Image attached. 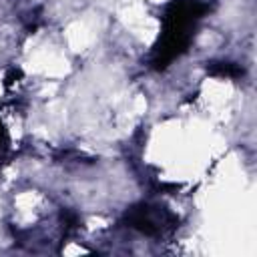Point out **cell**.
<instances>
[{
  "label": "cell",
  "instance_id": "cell-1",
  "mask_svg": "<svg viewBox=\"0 0 257 257\" xmlns=\"http://www.w3.org/2000/svg\"><path fill=\"white\" fill-rule=\"evenodd\" d=\"M207 4L201 0H173L163 14V30L153 48L151 64L157 70L167 68L175 58L189 50L195 28L203 14L207 12Z\"/></svg>",
  "mask_w": 257,
  "mask_h": 257
},
{
  "label": "cell",
  "instance_id": "cell-2",
  "mask_svg": "<svg viewBox=\"0 0 257 257\" xmlns=\"http://www.w3.org/2000/svg\"><path fill=\"white\" fill-rule=\"evenodd\" d=\"M124 223L131 229H137L145 235H159L163 229L173 227L177 223V217L161 207H151L145 203L133 205L124 213Z\"/></svg>",
  "mask_w": 257,
  "mask_h": 257
},
{
  "label": "cell",
  "instance_id": "cell-3",
  "mask_svg": "<svg viewBox=\"0 0 257 257\" xmlns=\"http://www.w3.org/2000/svg\"><path fill=\"white\" fill-rule=\"evenodd\" d=\"M207 70L213 76H227V78H237L243 74V68L239 64H233V62H211L207 66Z\"/></svg>",
  "mask_w": 257,
  "mask_h": 257
},
{
  "label": "cell",
  "instance_id": "cell-4",
  "mask_svg": "<svg viewBox=\"0 0 257 257\" xmlns=\"http://www.w3.org/2000/svg\"><path fill=\"white\" fill-rule=\"evenodd\" d=\"M6 151H8V137H6V131H4V126L0 122V163H2V159L6 155Z\"/></svg>",
  "mask_w": 257,
  "mask_h": 257
}]
</instances>
